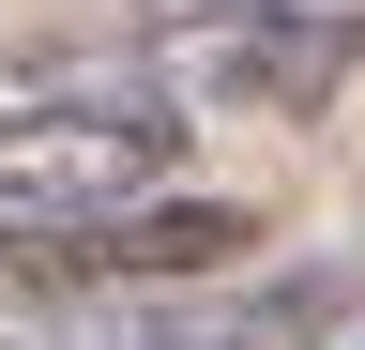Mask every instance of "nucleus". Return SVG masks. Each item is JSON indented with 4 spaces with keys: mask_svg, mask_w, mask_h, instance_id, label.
Masks as SVG:
<instances>
[{
    "mask_svg": "<svg viewBox=\"0 0 365 350\" xmlns=\"http://www.w3.org/2000/svg\"><path fill=\"white\" fill-rule=\"evenodd\" d=\"M182 168V122L168 92H137V76H107V92H31L0 107V259H61L76 229H122L137 198H168Z\"/></svg>",
    "mask_w": 365,
    "mask_h": 350,
    "instance_id": "obj_1",
    "label": "nucleus"
},
{
    "mask_svg": "<svg viewBox=\"0 0 365 350\" xmlns=\"http://www.w3.org/2000/svg\"><path fill=\"white\" fill-rule=\"evenodd\" d=\"M61 350H350V274H198V289H61Z\"/></svg>",
    "mask_w": 365,
    "mask_h": 350,
    "instance_id": "obj_2",
    "label": "nucleus"
},
{
    "mask_svg": "<svg viewBox=\"0 0 365 350\" xmlns=\"http://www.w3.org/2000/svg\"><path fill=\"white\" fill-rule=\"evenodd\" d=\"M365 76V16L350 0H244V16L182 31V92L228 122H319Z\"/></svg>",
    "mask_w": 365,
    "mask_h": 350,
    "instance_id": "obj_3",
    "label": "nucleus"
},
{
    "mask_svg": "<svg viewBox=\"0 0 365 350\" xmlns=\"http://www.w3.org/2000/svg\"><path fill=\"white\" fill-rule=\"evenodd\" d=\"M153 31H213V16H244V0H137Z\"/></svg>",
    "mask_w": 365,
    "mask_h": 350,
    "instance_id": "obj_4",
    "label": "nucleus"
},
{
    "mask_svg": "<svg viewBox=\"0 0 365 350\" xmlns=\"http://www.w3.org/2000/svg\"><path fill=\"white\" fill-rule=\"evenodd\" d=\"M350 350H365V335H350Z\"/></svg>",
    "mask_w": 365,
    "mask_h": 350,
    "instance_id": "obj_5",
    "label": "nucleus"
}]
</instances>
